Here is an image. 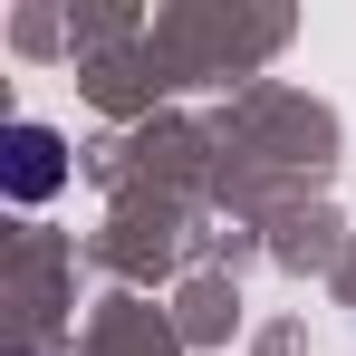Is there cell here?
I'll use <instances>...</instances> for the list:
<instances>
[{
    "label": "cell",
    "mask_w": 356,
    "mask_h": 356,
    "mask_svg": "<svg viewBox=\"0 0 356 356\" xmlns=\"http://www.w3.org/2000/svg\"><path fill=\"white\" fill-rule=\"evenodd\" d=\"M67 174V145L49 135V125H10V164H0V183H10V202H49Z\"/></svg>",
    "instance_id": "cell-1"
}]
</instances>
